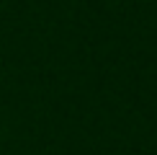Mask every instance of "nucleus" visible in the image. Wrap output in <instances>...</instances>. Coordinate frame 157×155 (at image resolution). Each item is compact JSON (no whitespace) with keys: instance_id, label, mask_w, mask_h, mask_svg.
<instances>
[]
</instances>
